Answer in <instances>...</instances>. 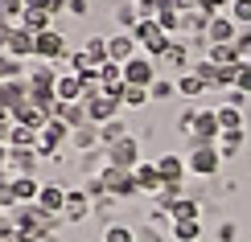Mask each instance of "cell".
Here are the masks:
<instances>
[{
	"label": "cell",
	"instance_id": "cell-24",
	"mask_svg": "<svg viewBox=\"0 0 251 242\" xmlns=\"http://www.w3.org/2000/svg\"><path fill=\"white\" fill-rule=\"evenodd\" d=\"M149 103H152L149 87H132V82H124V90H120V107H132V111H140V107H149Z\"/></svg>",
	"mask_w": 251,
	"mask_h": 242
},
{
	"label": "cell",
	"instance_id": "cell-10",
	"mask_svg": "<svg viewBox=\"0 0 251 242\" xmlns=\"http://www.w3.org/2000/svg\"><path fill=\"white\" fill-rule=\"evenodd\" d=\"M91 197H87V189H66V209H62V218H66L70 226H78V222H87L91 218Z\"/></svg>",
	"mask_w": 251,
	"mask_h": 242
},
{
	"label": "cell",
	"instance_id": "cell-16",
	"mask_svg": "<svg viewBox=\"0 0 251 242\" xmlns=\"http://www.w3.org/2000/svg\"><path fill=\"white\" fill-rule=\"evenodd\" d=\"M132 173H136V185H140V193H149V197L161 193V185H165V181H161V173H156V160H140Z\"/></svg>",
	"mask_w": 251,
	"mask_h": 242
},
{
	"label": "cell",
	"instance_id": "cell-39",
	"mask_svg": "<svg viewBox=\"0 0 251 242\" xmlns=\"http://www.w3.org/2000/svg\"><path fill=\"white\" fill-rule=\"evenodd\" d=\"M194 119H198V103H194V107H185L181 115H177V132H181L185 140H190V135H194Z\"/></svg>",
	"mask_w": 251,
	"mask_h": 242
},
{
	"label": "cell",
	"instance_id": "cell-33",
	"mask_svg": "<svg viewBox=\"0 0 251 242\" xmlns=\"http://www.w3.org/2000/svg\"><path fill=\"white\" fill-rule=\"evenodd\" d=\"M206 58H210L214 66H235V62H243L235 45H210V49H206Z\"/></svg>",
	"mask_w": 251,
	"mask_h": 242
},
{
	"label": "cell",
	"instance_id": "cell-23",
	"mask_svg": "<svg viewBox=\"0 0 251 242\" xmlns=\"http://www.w3.org/2000/svg\"><path fill=\"white\" fill-rule=\"evenodd\" d=\"M37 193H41V181H37L33 173H29V176H13V197H17V205L37 201Z\"/></svg>",
	"mask_w": 251,
	"mask_h": 242
},
{
	"label": "cell",
	"instance_id": "cell-12",
	"mask_svg": "<svg viewBox=\"0 0 251 242\" xmlns=\"http://www.w3.org/2000/svg\"><path fill=\"white\" fill-rule=\"evenodd\" d=\"M156 173H161V181H165V185H181L190 168H185V156L165 152V156H156Z\"/></svg>",
	"mask_w": 251,
	"mask_h": 242
},
{
	"label": "cell",
	"instance_id": "cell-41",
	"mask_svg": "<svg viewBox=\"0 0 251 242\" xmlns=\"http://www.w3.org/2000/svg\"><path fill=\"white\" fill-rule=\"evenodd\" d=\"M235 90L251 94V62H239V66H235Z\"/></svg>",
	"mask_w": 251,
	"mask_h": 242
},
{
	"label": "cell",
	"instance_id": "cell-48",
	"mask_svg": "<svg viewBox=\"0 0 251 242\" xmlns=\"http://www.w3.org/2000/svg\"><path fill=\"white\" fill-rule=\"evenodd\" d=\"M0 168H8V144L0 140Z\"/></svg>",
	"mask_w": 251,
	"mask_h": 242
},
{
	"label": "cell",
	"instance_id": "cell-1",
	"mask_svg": "<svg viewBox=\"0 0 251 242\" xmlns=\"http://www.w3.org/2000/svg\"><path fill=\"white\" fill-rule=\"evenodd\" d=\"M132 37H136V45H140L149 58H156V62H161L165 49L173 45V37L161 29V21H156V17H140V21H136V29H132Z\"/></svg>",
	"mask_w": 251,
	"mask_h": 242
},
{
	"label": "cell",
	"instance_id": "cell-38",
	"mask_svg": "<svg viewBox=\"0 0 251 242\" xmlns=\"http://www.w3.org/2000/svg\"><path fill=\"white\" fill-rule=\"evenodd\" d=\"M87 58L95 62V66H103V62H107V37H87Z\"/></svg>",
	"mask_w": 251,
	"mask_h": 242
},
{
	"label": "cell",
	"instance_id": "cell-3",
	"mask_svg": "<svg viewBox=\"0 0 251 242\" xmlns=\"http://www.w3.org/2000/svg\"><path fill=\"white\" fill-rule=\"evenodd\" d=\"M185 168H190L194 176H214L218 168H223V152L214 148V144H190V156H185Z\"/></svg>",
	"mask_w": 251,
	"mask_h": 242
},
{
	"label": "cell",
	"instance_id": "cell-46",
	"mask_svg": "<svg viewBox=\"0 0 251 242\" xmlns=\"http://www.w3.org/2000/svg\"><path fill=\"white\" fill-rule=\"evenodd\" d=\"M226 103H231V107H243V103H247V94H243V90H235V87H231V94H226Z\"/></svg>",
	"mask_w": 251,
	"mask_h": 242
},
{
	"label": "cell",
	"instance_id": "cell-4",
	"mask_svg": "<svg viewBox=\"0 0 251 242\" xmlns=\"http://www.w3.org/2000/svg\"><path fill=\"white\" fill-rule=\"evenodd\" d=\"M161 78V70H156V58H149L140 49L136 58L124 62V82H132V87H152V82Z\"/></svg>",
	"mask_w": 251,
	"mask_h": 242
},
{
	"label": "cell",
	"instance_id": "cell-15",
	"mask_svg": "<svg viewBox=\"0 0 251 242\" xmlns=\"http://www.w3.org/2000/svg\"><path fill=\"white\" fill-rule=\"evenodd\" d=\"M190 54H194L190 41H185V37H173V45L165 49L161 66H165V70H181V74H185V70H190V66H185V62H190Z\"/></svg>",
	"mask_w": 251,
	"mask_h": 242
},
{
	"label": "cell",
	"instance_id": "cell-37",
	"mask_svg": "<svg viewBox=\"0 0 251 242\" xmlns=\"http://www.w3.org/2000/svg\"><path fill=\"white\" fill-rule=\"evenodd\" d=\"M103 242H136V230L124 226V222H111L107 230H103Z\"/></svg>",
	"mask_w": 251,
	"mask_h": 242
},
{
	"label": "cell",
	"instance_id": "cell-2",
	"mask_svg": "<svg viewBox=\"0 0 251 242\" xmlns=\"http://www.w3.org/2000/svg\"><path fill=\"white\" fill-rule=\"evenodd\" d=\"M99 181H103V189H107V197H116V201H128V197L140 193V185H136V173H132V168L103 164V168H99Z\"/></svg>",
	"mask_w": 251,
	"mask_h": 242
},
{
	"label": "cell",
	"instance_id": "cell-45",
	"mask_svg": "<svg viewBox=\"0 0 251 242\" xmlns=\"http://www.w3.org/2000/svg\"><path fill=\"white\" fill-rule=\"evenodd\" d=\"M66 13H70V17H87L91 4H87V0H66Z\"/></svg>",
	"mask_w": 251,
	"mask_h": 242
},
{
	"label": "cell",
	"instance_id": "cell-5",
	"mask_svg": "<svg viewBox=\"0 0 251 242\" xmlns=\"http://www.w3.org/2000/svg\"><path fill=\"white\" fill-rule=\"evenodd\" d=\"M103 164H116V168H136L140 164V140L136 135H124L111 148H103Z\"/></svg>",
	"mask_w": 251,
	"mask_h": 242
},
{
	"label": "cell",
	"instance_id": "cell-9",
	"mask_svg": "<svg viewBox=\"0 0 251 242\" xmlns=\"http://www.w3.org/2000/svg\"><path fill=\"white\" fill-rule=\"evenodd\" d=\"M4 54H13L17 62L37 58V33H29L25 25H17V29H13V37H8V45H4Z\"/></svg>",
	"mask_w": 251,
	"mask_h": 242
},
{
	"label": "cell",
	"instance_id": "cell-19",
	"mask_svg": "<svg viewBox=\"0 0 251 242\" xmlns=\"http://www.w3.org/2000/svg\"><path fill=\"white\" fill-rule=\"evenodd\" d=\"M37 205L46 209V214H58V218H62V209H66V189H62V185H54V181H50V185H41Z\"/></svg>",
	"mask_w": 251,
	"mask_h": 242
},
{
	"label": "cell",
	"instance_id": "cell-36",
	"mask_svg": "<svg viewBox=\"0 0 251 242\" xmlns=\"http://www.w3.org/2000/svg\"><path fill=\"white\" fill-rule=\"evenodd\" d=\"M190 70H194V74H198V78L206 82V87H214V82H218V70H223V66H214L210 58H198V62H194Z\"/></svg>",
	"mask_w": 251,
	"mask_h": 242
},
{
	"label": "cell",
	"instance_id": "cell-26",
	"mask_svg": "<svg viewBox=\"0 0 251 242\" xmlns=\"http://www.w3.org/2000/svg\"><path fill=\"white\" fill-rule=\"evenodd\" d=\"M21 25H25L29 33H46V29H54V13H46V8H25Z\"/></svg>",
	"mask_w": 251,
	"mask_h": 242
},
{
	"label": "cell",
	"instance_id": "cell-18",
	"mask_svg": "<svg viewBox=\"0 0 251 242\" xmlns=\"http://www.w3.org/2000/svg\"><path fill=\"white\" fill-rule=\"evenodd\" d=\"M99 144V123H82V128L70 132V152H95Z\"/></svg>",
	"mask_w": 251,
	"mask_h": 242
},
{
	"label": "cell",
	"instance_id": "cell-43",
	"mask_svg": "<svg viewBox=\"0 0 251 242\" xmlns=\"http://www.w3.org/2000/svg\"><path fill=\"white\" fill-rule=\"evenodd\" d=\"M25 4H29V8H46V13H54V17H58L62 8H66V0H25Z\"/></svg>",
	"mask_w": 251,
	"mask_h": 242
},
{
	"label": "cell",
	"instance_id": "cell-25",
	"mask_svg": "<svg viewBox=\"0 0 251 242\" xmlns=\"http://www.w3.org/2000/svg\"><path fill=\"white\" fill-rule=\"evenodd\" d=\"M140 17H144V13H140V4H136V0H124V4H116V25H120V33H132Z\"/></svg>",
	"mask_w": 251,
	"mask_h": 242
},
{
	"label": "cell",
	"instance_id": "cell-35",
	"mask_svg": "<svg viewBox=\"0 0 251 242\" xmlns=\"http://www.w3.org/2000/svg\"><path fill=\"white\" fill-rule=\"evenodd\" d=\"M149 94H152V103H165V99H173V94H177V82H173L169 74H161V78L149 87Z\"/></svg>",
	"mask_w": 251,
	"mask_h": 242
},
{
	"label": "cell",
	"instance_id": "cell-34",
	"mask_svg": "<svg viewBox=\"0 0 251 242\" xmlns=\"http://www.w3.org/2000/svg\"><path fill=\"white\" fill-rule=\"evenodd\" d=\"M124 135H132V132L124 128L120 119H111V123H103V128H99V144H103V148H111V144H116V140H124Z\"/></svg>",
	"mask_w": 251,
	"mask_h": 242
},
{
	"label": "cell",
	"instance_id": "cell-13",
	"mask_svg": "<svg viewBox=\"0 0 251 242\" xmlns=\"http://www.w3.org/2000/svg\"><path fill=\"white\" fill-rule=\"evenodd\" d=\"M62 54H66V33H58V29L37 33V58L41 62H58Z\"/></svg>",
	"mask_w": 251,
	"mask_h": 242
},
{
	"label": "cell",
	"instance_id": "cell-29",
	"mask_svg": "<svg viewBox=\"0 0 251 242\" xmlns=\"http://www.w3.org/2000/svg\"><path fill=\"white\" fill-rule=\"evenodd\" d=\"M8 148H37V132L25 128V123H13V132H8Z\"/></svg>",
	"mask_w": 251,
	"mask_h": 242
},
{
	"label": "cell",
	"instance_id": "cell-11",
	"mask_svg": "<svg viewBox=\"0 0 251 242\" xmlns=\"http://www.w3.org/2000/svg\"><path fill=\"white\" fill-rule=\"evenodd\" d=\"M50 119H54V115H50L46 107H37V103H29V99L13 107V123H25V128H33V132H41Z\"/></svg>",
	"mask_w": 251,
	"mask_h": 242
},
{
	"label": "cell",
	"instance_id": "cell-31",
	"mask_svg": "<svg viewBox=\"0 0 251 242\" xmlns=\"http://www.w3.org/2000/svg\"><path fill=\"white\" fill-rule=\"evenodd\" d=\"M218 111V123H223V132H243V107H231V103H223Z\"/></svg>",
	"mask_w": 251,
	"mask_h": 242
},
{
	"label": "cell",
	"instance_id": "cell-30",
	"mask_svg": "<svg viewBox=\"0 0 251 242\" xmlns=\"http://www.w3.org/2000/svg\"><path fill=\"white\" fill-rule=\"evenodd\" d=\"M169 238L173 242H202V222H173Z\"/></svg>",
	"mask_w": 251,
	"mask_h": 242
},
{
	"label": "cell",
	"instance_id": "cell-42",
	"mask_svg": "<svg viewBox=\"0 0 251 242\" xmlns=\"http://www.w3.org/2000/svg\"><path fill=\"white\" fill-rule=\"evenodd\" d=\"M235 49H239V58H243V62H251V25H247V29H239Z\"/></svg>",
	"mask_w": 251,
	"mask_h": 242
},
{
	"label": "cell",
	"instance_id": "cell-7",
	"mask_svg": "<svg viewBox=\"0 0 251 242\" xmlns=\"http://www.w3.org/2000/svg\"><path fill=\"white\" fill-rule=\"evenodd\" d=\"M218 135H223L218 111H206V107H198V119H194V135H190V144H218Z\"/></svg>",
	"mask_w": 251,
	"mask_h": 242
},
{
	"label": "cell",
	"instance_id": "cell-49",
	"mask_svg": "<svg viewBox=\"0 0 251 242\" xmlns=\"http://www.w3.org/2000/svg\"><path fill=\"white\" fill-rule=\"evenodd\" d=\"M37 242H58V238H54V234H46V238H37Z\"/></svg>",
	"mask_w": 251,
	"mask_h": 242
},
{
	"label": "cell",
	"instance_id": "cell-20",
	"mask_svg": "<svg viewBox=\"0 0 251 242\" xmlns=\"http://www.w3.org/2000/svg\"><path fill=\"white\" fill-rule=\"evenodd\" d=\"M54 119L70 123V132H75V128H82V123H91V115H87V103H58Z\"/></svg>",
	"mask_w": 251,
	"mask_h": 242
},
{
	"label": "cell",
	"instance_id": "cell-28",
	"mask_svg": "<svg viewBox=\"0 0 251 242\" xmlns=\"http://www.w3.org/2000/svg\"><path fill=\"white\" fill-rule=\"evenodd\" d=\"M202 90H210V87H206V82L198 78L194 70H185V74H177V94H181V99H198Z\"/></svg>",
	"mask_w": 251,
	"mask_h": 242
},
{
	"label": "cell",
	"instance_id": "cell-21",
	"mask_svg": "<svg viewBox=\"0 0 251 242\" xmlns=\"http://www.w3.org/2000/svg\"><path fill=\"white\" fill-rule=\"evenodd\" d=\"M54 94H58V103H82L87 87H82V78H78V74H62V78H58V87H54Z\"/></svg>",
	"mask_w": 251,
	"mask_h": 242
},
{
	"label": "cell",
	"instance_id": "cell-27",
	"mask_svg": "<svg viewBox=\"0 0 251 242\" xmlns=\"http://www.w3.org/2000/svg\"><path fill=\"white\" fill-rule=\"evenodd\" d=\"M243 140H247V132H223V135H218V144H214V148L223 152V160H235V156L243 152Z\"/></svg>",
	"mask_w": 251,
	"mask_h": 242
},
{
	"label": "cell",
	"instance_id": "cell-22",
	"mask_svg": "<svg viewBox=\"0 0 251 242\" xmlns=\"http://www.w3.org/2000/svg\"><path fill=\"white\" fill-rule=\"evenodd\" d=\"M169 218L173 222H202V201L198 197H181V201L169 205Z\"/></svg>",
	"mask_w": 251,
	"mask_h": 242
},
{
	"label": "cell",
	"instance_id": "cell-8",
	"mask_svg": "<svg viewBox=\"0 0 251 242\" xmlns=\"http://www.w3.org/2000/svg\"><path fill=\"white\" fill-rule=\"evenodd\" d=\"M82 103H87L91 123H99V128H103V123H111V119L120 115V99H111V94H103V90H99V94H87Z\"/></svg>",
	"mask_w": 251,
	"mask_h": 242
},
{
	"label": "cell",
	"instance_id": "cell-6",
	"mask_svg": "<svg viewBox=\"0 0 251 242\" xmlns=\"http://www.w3.org/2000/svg\"><path fill=\"white\" fill-rule=\"evenodd\" d=\"M239 21L231 17V13H214V21H210V29H206V41L210 45H235V37H239Z\"/></svg>",
	"mask_w": 251,
	"mask_h": 242
},
{
	"label": "cell",
	"instance_id": "cell-17",
	"mask_svg": "<svg viewBox=\"0 0 251 242\" xmlns=\"http://www.w3.org/2000/svg\"><path fill=\"white\" fill-rule=\"evenodd\" d=\"M37 148H8V173L13 176H29L37 168Z\"/></svg>",
	"mask_w": 251,
	"mask_h": 242
},
{
	"label": "cell",
	"instance_id": "cell-47",
	"mask_svg": "<svg viewBox=\"0 0 251 242\" xmlns=\"http://www.w3.org/2000/svg\"><path fill=\"white\" fill-rule=\"evenodd\" d=\"M206 8H214V13H226V8H231V0H202Z\"/></svg>",
	"mask_w": 251,
	"mask_h": 242
},
{
	"label": "cell",
	"instance_id": "cell-14",
	"mask_svg": "<svg viewBox=\"0 0 251 242\" xmlns=\"http://www.w3.org/2000/svg\"><path fill=\"white\" fill-rule=\"evenodd\" d=\"M136 54H140V45H136L132 33H111L107 37V62H120V66H124V62L136 58Z\"/></svg>",
	"mask_w": 251,
	"mask_h": 242
},
{
	"label": "cell",
	"instance_id": "cell-40",
	"mask_svg": "<svg viewBox=\"0 0 251 242\" xmlns=\"http://www.w3.org/2000/svg\"><path fill=\"white\" fill-rule=\"evenodd\" d=\"M226 13H231L235 21H239V25H251V0H231V8H226Z\"/></svg>",
	"mask_w": 251,
	"mask_h": 242
},
{
	"label": "cell",
	"instance_id": "cell-44",
	"mask_svg": "<svg viewBox=\"0 0 251 242\" xmlns=\"http://www.w3.org/2000/svg\"><path fill=\"white\" fill-rule=\"evenodd\" d=\"M239 238V226L235 222H223V226H218V242H235Z\"/></svg>",
	"mask_w": 251,
	"mask_h": 242
},
{
	"label": "cell",
	"instance_id": "cell-32",
	"mask_svg": "<svg viewBox=\"0 0 251 242\" xmlns=\"http://www.w3.org/2000/svg\"><path fill=\"white\" fill-rule=\"evenodd\" d=\"M13 78H25V62H17L13 54L0 49V82H13Z\"/></svg>",
	"mask_w": 251,
	"mask_h": 242
}]
</instances>
